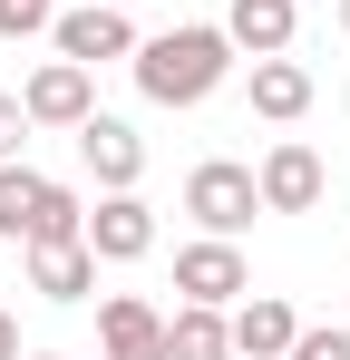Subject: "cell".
Here are the masks:
<instances>
[{
	"instance_id": "6da1fadb",
	"label": "cell",
	"mask_w": 350,
	"mask_h": 360,
	"mask_svg": "<svg viewBox=\"0 0 350 360\" xmlns=\"http://www.w3.org/2000/svg\"><path fill=\"white\" fill-rule=\"evenodd\" d=\"M233 49L224 20H185V30H156V39H136V88H146V108H205L214 88L233 78Z\"/></svg>"
},
{
	"instance_id": "7a4b0ae2",
	"label": "cell",
	"mask_w": 350,
	"mask_h": 360,
	"mask_svg": "<svg viewBox=\"0 0 350 360\" xmlns=\"http://www.w3.org/2000/svg\"><path fill=\"white\" fill-rule=\"evenodd\" d=\"M185 214H195L205 234H243V224L263 214V185H253V166H233V156H205V166L185 176Z\"/></svg>"
},
{
	"instance_id": "3957f363",
	"label": "cell",
	"mask_w": 350,
	"mask_h": 360,
	"mask_svg": "<svg viewBox=\"0 0 350 360\" xmlns=\"http://www.w3.org/2000/svg\"><path fill=\"white\" fill-rule=\"evenodd\" d=\"M175 292H185V302H214V311H233V302L253 292L243 243H233V234H195L185 253H175Z\"/></svg>"
},
{
	"instance_id": "277c9868",
	"label": "cell",
	"mask_w": 350,
	"mask_h": 360,
	"mask_svg": "<svg viewBox=\"0 0 350 360\" xmlns=\"http://www.w3.org/2000/svg\"><path fill=\"white\" fill-rule=\"evenodd\" d=\"M49 39H58V59H78V68L136 59V30H127V10H117V0H78V10H58Z\"/></svg>"
},
{
	"instance_id": "5b68a950",
	"label": "cell",
	"mask_w": 350,
	"mask_h": 360,
	"mask_svg": "<svg viewBox=\"0 0 350 360\" xmlns=\"http://www.w3.org/2000/svg\"><path fill=\"white\" fill-rule=\"evenodd\" d=\"M20 108H30V127H78L98 117V68H78V59H49V68H30V88H20Z\"/></svg>"
},
{
	"instance_id": "8992f818",
	"label": "cell",
	"mask_w": 350,
	"mask_h": 360,
	"mask_svg": "<svg viewBox=\"0 0 350 360\" xmlns=\"http://www.w3.org/2000/svg\"><path fill=\"white\" fill-rule=\"evenodd\" d=\"M88 253H98V263H146V253H156V205H146L136 185L98 195V214H88Z\"/></svg>"
},
{
	"instance_id": "52a82bcc",
	"label": "cell",
	"mask_w": 350,
	"mask_h": 360,
	"mask_svg": "<svg viewBox=\"0 0 350 360\" xmlns=\"http://www.w3.org/2000/svg\"><path fill=\"white\" fill-rule=\"evenodd\" d=\"M253 185H263V214H311L321 195H331V176H321V156L302 146V136H283L263 166H253Z\"/></svg>"
},
{
	"instance_id": "ba28073f",
	"label": "cell",
	"mask_w": 350,
	"mask_h": 360,
	"mask_svg": "<svg viewBox=\"0 0 350 360\" xmlns=\"http://www.w3.org/2000/svg\"><path fill=\"white\" fill-rule=\"evenodd\" d=\"M30 292H39V302H88V292H98L88 234H39V243H30Z\"/></svg>"
},
{
	"instance_id": "9c48e42d",
	"label": "cell",
	"mask_w": 350,
	"mask_h": 360,
	"mask_svg": "<svg viewBox=\"0 0 350 360\" xmlns=\"http://www.w3.org/2000/svg\"><path fill=\"white\" fill-rule=\"evenodd\" d=\"M98 351L108 360H166V311L146 292H108L98 302Z\"/></svg>"
},
{
	"instance_id": "30bf717a",
	"label": "cell",
	"mask_w": 350,
	"mask_h": 360,
	"mask_svg": "<svg viewBox=\"0 0 350 360\" xmlns=\"http://www.w3.org/2000/svg\"><path fill=\"white\" fill-rule=\"evenodd\" d=\"M78 156H88V176L108 185V195H117V185H136V176H146V136H136L127 117H108V108H98V117L78 127Z\"/></svg>"
},
{
	"instance_id": "8fae6325",
	"label": "cell",
	"mask_w": 350,
	"mask_h": 360,
	"mask_svg": "<svg viewBox=\"0 0 350 360\" xmlns=\"http://www.w3.org/2000/svg\"><path fill=\"white\" fill-rule=\"evenodd\" d=\"M302 30V0H224V39L243 59H283Z\"/></svg>"
},
{
	"instance_id": "7c38bea8",
	"label": "cell",
	"mask_w": 350,
	"mask_h": 360,
	"mask_svg": "<svg viewBox=\"0 0 350 360\" xmlns=\"http://www.w3.org/2000/svg\"><path fill=\"white\" fill-rule=\"evenodd\" d=\"M224 321H233V351H243V360H283L292 331H302V311H292V302H273V292H243Z\"/></svg>"
},
{
	"instance_id": "4fadbf2b",
	"label": "cell",
	"mask_w": 350,
	"mask_h": 360,
	"mask_svg": "<svg viewBox=\"0 0 350 360\" xmlns=\"http://www.w3.org/2000/svg\"><path fill=\"white\" fill-rule=\"evenodd\" d=\"M166 360H233V321L214 302H175L166 311Z\"/></svg>"
},
{
	"instance_id": "5bb4252c",
	"label": "cell",
	"mask_w": 350,
	"mask_h": 360,
	"mask_svg": "<svg viewBox=\"0 0 350 360\" xmlns=\"http://www.w3.org/2000/svg\"><path fill=\"white\" fill-rule=\"evenodd\" d=\"M302 108H311V68L292 59V49H283V59H253V117L292 127Z\"/></svg>"
},
{
	"instance_id": "9a60e30c",
	"label": "cell",
	"mask_w": 350,
	"mask_h": 360,
	"mask_svg": "<svg viewBox=\"0 0 350 360\" xmlns=\"http://www.w3.org/2000/svg\"><path fill=\"white\" fill-rule=\"evenodd\" d=\"M39 205H49V176L10 156V166H0V234H10V243H30V234H39Z\"/></svg>"
},
{
	"instance_id": "2e32d148",
	"label": "cell",
	"mask_w": 350,
	"mask_h": 360,
	"mask_svg": "<svg viewBox=\"0 0 350 360\" xmlns=\"http://www.w3.org/2000/svg\"><path fill=\"white\" fill-rule=\"evenodd\" d=\"M58 20V0H0V39H39Z\"/></svg>"
},
{
	"instance_id": "e0dca14e",
	"label": "cell",
	"mask_w": 350,
	"mask_h": 360,
	"mask_svg": "<svg viewBox=\"0 0 350 360\" xmlns=\"http://www.w3.org/2000/svg\"><path fill=\"white\" fill-rule=\"evenodd\" d=\"M283 360H350V331H292Z\"/></svg>"
},
{
	"instance_id": "ac0fdd59",
	"label": "cell",
	"mask_w": 350,
	"mask_h": 360,
	"mask_svg": "<svg viewBox=\"0 0 350 360\" xmlns=\"http://www.w3.org/2000/svg\"><path fill=\"white\" fill-rule=\"evenodd\" d=\"M20 136H30V108H20V98H0V166L20 156Z\"/></svg>"
},
{
	"instance_id": "d6986e66",
	"label": "cell",
	"mask_w": 350,
	"mask_h": 360,
	"mask_svg": "<svg viewBox=\"0 0 350 360\" xmlns=\"http://www.w3.org/2000/svg\"><path fill=\"white\" fill-rule=\"evenodd\" d=\"M0 360H20V321L10 311H0Z\"/></svg>"
},
{
	"instance_id": "ffe728a7",
	"label": "cell",
	"mask_w": 350,
	"mask_h": 360,
	"mask_svg": "<svg viewBox=\"0 0 350 360\" xmlns=\"http://www.w3.org/2000/svg\"><path fill=\"white\" fill-rule=\"evenodd\" d=\"M20 360H58V351H20Z\"/></svg>"
},
{
	"instance_id": "44dd1931",
	"label": "cell",
	"mask_w": 350,
	"mask_h": 360,
	"mask_svg": "<svg viewBox=\"0 0 350 360\" xmlns=\"http://www.w3.org/2000/svg\"><path fill=\"white\" fill-rule=\"evenodd\" d=\"M341 30H350V0H341Z\"/></svg>"
},
{
	"instance_id": "7402d4cb",
	"label": "cell",
	"mask_w": 350,
	"mask_h": 360,
	"mask_svg": "<svg viewBox=\"0 0 350 360\" xmlns=\"http://www.w3.org/2000/svg\"><path fill=\"white\" fill-rule=\"evenodd\" d=\"M117 10H127V0H117Z\"/></svg>"
}]
</instances>
